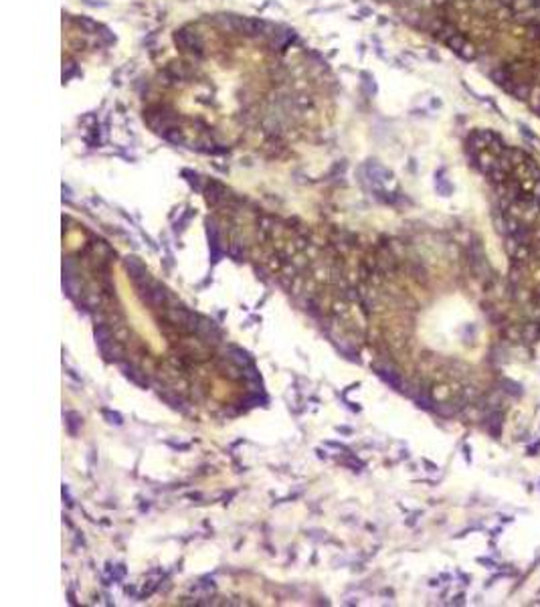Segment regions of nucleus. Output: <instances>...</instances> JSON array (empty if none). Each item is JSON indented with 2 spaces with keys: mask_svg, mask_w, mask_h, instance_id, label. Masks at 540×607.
<instances>
[{
  "mask_svg": "<svg viewBox=\"0 0 540 607\" xmlns=\"http://www.w3.org/2000/svg\"><path fill=\"white\" fill-rule=\"evenodd\" d=\"M227 358L233 362V364H237V366H241V368H249V366H253V358L245 352V350H241V348H229V352H227Z\"/></svg>",
  "mask_w": 540,
  "mask_h": 607,
  "instance_id": "obj_9",
  "label": "nucleus"
},
{
  "mask_svg": "<svg viewBox=\"0 0 540 607\" xmlns=\"http://www.w3.org/2000/svg\"><path fill=\"white\" fill-rule=\"evenodd\" d=\"M174 41H176V45L180 47L182 53H188L192 57H202V53H204V45H202L200 37L196 33L188 31V29L176 31L174 33Z\"/></svg>",
  "mask_w": 540,
  "mask_h": 607,
  "instance_id": "obj_2",
  "label": "nucleus"
},
{
  "mask_svg": "<svg viewBox=\"0 0 540 607\" xmlns=\"http://www.w3.org/2000/svg\"><path fill=\"white\" fill-rule=\"evenodd\" d=\"M374 370L378 372V376L380 378H384L393 389H397V391H403V378H401V374L397 372V370H393V368H389V366H380V364H376L374 366Z\"/></svg>",
  "mask_w": 540,
  "mask_h": 607,
  "instance_id": "obj_8",
  "label": "nucleus"
},
{
  "mask_svg": "<svg viewBox=\"0 0 540 607\" xmlns=\"http://www.w3.org/2000/svg\"><path fill=\"white\" fill-rule=\"evenodd\" d=\"M99 352H101V356H103L105 360H110V362H120L122 356H124V346H122V342H120L118 338H112V340L99 344Z\"/></svg>",
  "mask_w": 540,
  "mask_h": 607,
  "instance_id": "obj_6",
  "label": "nucleus"
},
{
  "mask_svg": "<svg viewBox=\"0 0 540 607\" xmlns=\"http://www.w3.org/2000/svg\"><path fill=\"white\" fill-rule=\"evenodd\" d=\"M164 318H166V322L168 324H172L176 330H180V332H196V328H198V318L200 316H196V314H192L190 310H186V308H178V306H174V308H166L164 310Z\"/></svg>",
  "mask_w": 540,
  "mask_h": 607,
  "instance_id": "obj_1",
  "label": "nucleus"
},
{
  "mask_svg": "<svg viewBox=\"0 0 540 607\" xmlns=\"http://www.w3.org/2000/svg\"><path fill=\"white\" fill-rule=\"evenodd\" d=\"M160 399H164L172 409H184V403H182V399L180 397H176V395H172V393H160Z\"/></svg>",
  "mask_w": 540,
  "mask_h": 607,
  "instance_id": "obj_14",
  "label": "nucleus"
},
{
  "mask_svg": "<svg viewBox=\"0 0 540 607\" xmlns=\"http://www.w3.org/2000/svg\"><path fill=\"white\" fill-rule=\"evenodd\" d=\"M478 563H482V565H488L490 569H494V567H496V563H494L492 559H478Z\"/></svg>",
  "mask_w": 540,
  "mask_h": 607,
  "instance_id": "obj_18",
  "label": "nucleus"
},
{
  "mask_svg": "<svg viewBox=\"0 0 540 607\" xmlns=\"http://www.w3.org/2000/svg\"><path fill=\"white\" fill-rule=\"evenodd\" d=\"M502 391L504 393H508V395H512V397H520L522 393H524V389H522V385L520 383H514V381H510V378H504L502 381Z\"/></svg>",
  "mask_w": 540,
  "mask_h": 607,
  "instance_id": "obj_13",
  "label": "nucleus"
},
{
  "mask_svg": "<svg viewBox=\"0 0 540 607\" xmlns=\"http://www.w3.org/2000/svg\"><path fill=\"white\" fill-rule=\"evenodd\" d=\"M124 265H126V269H128V273H130V277L134 279V283H138V281H144V279H148L150 277V273H148V269H146V265L136 257V255H128L126 259H124Z\"/></svg>",
  "mask_w": 540,
  "mask_h": 607,
  "instance_id": "obj_5",
  "label": "nucleus"
},
{
  "mask_svg": "<svg viewBox=\"0 0 540 607\" xmlns=\"http://www.w3.org/2000/svg\"><path fill=\"white\" fill-rule=\"evenodd\" d=\"M526 39H530V41L540 39V23H532V25L526 27Z\"/></svg>",
  "mask_w": 540,
  "mask_h": 607,
  "instance_id": "obj_15",
  "label": "nucleus"
},
{
  "mask_svg": "<svg viewBox=\"0 0 540 607\" xmlns=\"http://www.w3.org/2000/svg\"><path fill=\"white\" fill-rule=\"evenodd\" d=\"M196 332L202 336V340L204 342H219V338H221V330H219V326L212 322V320H208V318H198V328H196Z\"/></svg>",
  "mask_w": 540,
  "mask_h": 607,
  "instance_id": "obj_7",
  "label": "nucleus"
},
{
  "mask_svg": "<svg viewBox=\"0 0 540 607\" xmlns=\"http://www.w3.org/2000/svg\"><path fill=\"white\" fill-rule=\"evenodd\" d=\"M443 43L455 53V55H459L461 59H466V61H472V59H476V49H474V45L472 43H468L466 41V37L464 35H459V33H453V35H449V37H445L443 39Z\"/></svg>",
  "mask_w": 540,
  "mask_h": 607,
  "instance_id": "obj_3",
  "label": "nucleus"
},
{
  "mask_svg": "<svg viewBox=\"0 0 540 607\" xmlns=\"http://www.w3.org/2000/svg\"><path fill=\"white\" fill-rule=\"evenodd\" d=\"M103 417L107 419V423H112V425H122L124 423V419H122V415L120 413H114V411H103Z\"/></svg>",
  "mask_w": 540,
  "mask_h": 607,
  "instance_id": "obj_17",
  "label": "nucleus"
},
{
  "mask_svg": "<svg viewBox=\"0 0 540 607\" xmlns=\"http://www.w3.org/2000/svg\"><path fill=\"white\" fill-rule=\"evenodd\" d=\"M502 336L510 342H524L522 338V324H508L504 330H502Z\"/></svg>",
  "mask_w": 540,
  "mask_h": 607,
  "instance_id": "obj_12",
  "label": "nucleus"
},
{
  "mask_svg": "<svg viewBox=\"0 0 540 607\" xmlns=\"http://www.w3.org/2000/svg\"><path fill=\"white\" fill-rule=\"evenodd\" d=\"M502 425H504V413L502 411H492L490 417H488V431L494 437H500L502 435Z\"/></svg>",
  "mask_w": 540,
  "mask_h": 607,
  "instance_id": "obj_10",
  "label": "nucleus"
},
{
  "mask_svg": "<svg viewBox=\"0 0 540 607\" xmlns=\"http://www.w3.org/2000/svg\"><path fill=\"white\" fill-rule=\"evenodd\" d=\"M65 419H67V425H69V431H71V433H75V431H77V429H75V425H81V421H83V419H81L79 415H77V413H67V415H65Z\"/></svg>",
  "mask_w": 540,
  "mask_h": 607,
  "instance_id": "obj_16",
  "label": "nucleus"
},
{
  "mask_svg": "<svg viewBox=\"0 0 540 607\" xmlns=\"http://www.w3.org/2000/svg\"><path fill=\"white\" fill-rule=\"evenodd\" d=\"M120 364V368H122V372L130 378V381L134 383V385H138V387H142V389H146L148 385H150V381H148V376H146V372L144 370H140L136 364H132V362H126V360H120L118 362Z\"/></svg>",
  "mask_w": 540,
  "mask_h": 607,
  "instance_id": "obj_4",
  "label": "nucleus"
},
{
  "mask_svg": "<svg viewBox=\"0 0 540 607\" xmlns=\"http://www.w3.org/2000/svg\"><path fill=\"white\" fill-rule=\"evenodd\" d=\"M522 338L524 342H538L540 340V322H528L522 326Z\"/></svg>",
  "mask_w": 540,
  "mask_h": 607,
  "instance_id": "obj_11",
  "label": "nucleus"
},
{
  "mask_svg": "<svg viewBox=\"0 0 540 607\" xmlns=\"http://www.w3.org/2000/svg\"><path fill=\"white\" fill-rule=\"evenodd\" d=\"M532 297H534V299H538V301H540V283H538V285H536V287H534V291H532Z\"/></svg>",
  "mask_w": 540,
  "mask_h": 607,
  "instance_id": "obj_19",
  "label": "nucleus"
}]
</instances>
